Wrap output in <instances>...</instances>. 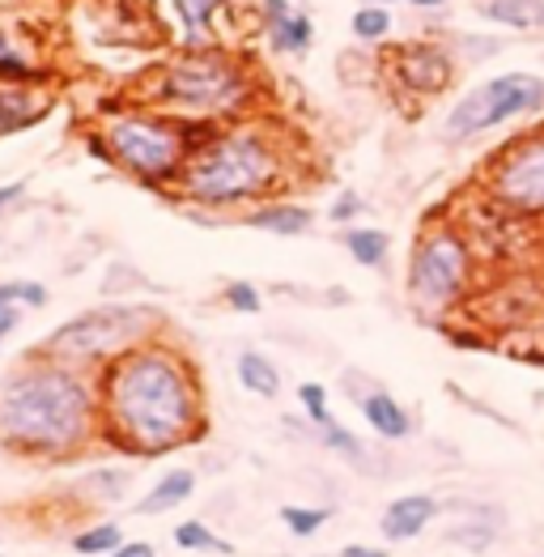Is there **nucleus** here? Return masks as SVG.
<instances>
[{"label": "nucleus", "mask_w": 544, "mask_h": 557, "mask_svg": "<svg viewBox=\"0 0 544 557\" xmlns=\"http://www.w3.org/2000/svg\"><path fill=\"white\" fill-rule=\"evenodd\" d=\"M102 438L98 383L39 345L0 379V451L22 465H73Z\"/></svg>", "instance_id": "obj_2"}, {"label": "nucleus", "mask_w": 544, "mask_h": 557, "mask_svg": "<svg viewBox=\"0 0 544 557\" xmlns=\"http://www.w3.org/2000/svg\"><path fill=\"white\" fill-rule=\"evenodd\" d=\"M544 111V77L536 73H498L481 86H472L468 94H459L452 111H447V124H443V140L463 145V140H477L485 133H494L510 120H523V115H541Z\"/></svg>", "instance_id": "obj_8"}, {"label": "nucleus", "mask_w": 544, "mask_h": 557, "mask_svg": "<svg viewBox=\"0 0 544 557\" xmlns=\"http://www.w3.org/2000/svg\"><path fill=\"white\" fill-rule=\"evenodd\" d=\"M51 115V102L39 98L30 86H0V137L26 133Z\"/></svg>", "instance_id": "obj_16"}, {"label": "nucleus", "mask_w": 544, "mask_h": 557, "mask_svg": "<svg viewBox=\"0 0 544 557\" xmlns=\"http://www.w3.org/2000/svg\"><path fill=\"white\" fill-rule=\"evenodd\" d=\"M0 294H4V298H13L22 311H39V307H47V285H44V281H26V277L0 281Z\"/></svg>", "instance_id": "obj_30"}, {"label": "nucleus", "mask_w": 544, "mask_h": 557, "mask_svg": "<svg viewBox=\"0 0 544 557\" xmlns=\"http://www.w3.org/2000/svg\"><path fill=\"white\" fill-rule=\"evenodd\" d=\"M196 468H171V472H162L158 481H153V490L140 498L133 507V515H166L183 507L191 494H196Z\"/></svg>", "instance_id": "obj_19"}, {"label": "nucleus", "mask_w": 544, "mask_h": 557, "mask_svg": "<svg viewBox=\"0 0 544 557\" xmlns=\"http://www.w3.org/2000/svg\"><path fill=\"white\" fill-rule=\"evenodd\" d=\"M180 17L183 47H213L218 44V17L230 0H171Z\"/></svg>", "instance_id": "obj_17"}, {"label": "nucleus", "mask_w": 544, "mask_h": 557, "mask_svg": "<svg viewBox=\"0 0 544 557\" xmlns=\"http://www.w3.org/2000/svg\"><path fill=\"white\" fill-rule=\"evenodd\" d=\"M222 302H226L234 315H260L264 294H260L251 281H230L226 289H222Z\"/></svg>", "instance_id": "obj_29"}, {"label": "nucleus", "mask_w": 544, "mask_h": 557, "mask_svg": "<svg viewBox=\"0 0 544 557\" xmlns=\"http://www.w3.org/2000/svg\"><path fill=\"white\" fill-rule=\"evenodd\" d=\"M341 557H392L383 545H362V541H354V545H345Z\"/></svg>", "instance_id": "obj_36"}, {"label": "nucleus", "mask_w": 544, "mask_h": 557, "mask_svg": "<svg viewBox=\"0 0 544 557\" xmlns=\"http://www.w3.org/2000/svg\"><path fill=\"white\" fill-rule=\"evenodd\" d=\"M387 69V82L400 94H412V98H438L455 86V55L443 44H400L387 51L383 60Z\"/></svg>", "instance_id": "obj_10"}, {"label": "nucleus", "mask_w": 544, "mask_h": 557, "mask_svg": "<svg viewBox=\"0 0 544 557\" xmlns=\"http://www.w3.org/2000/svg\"><path fill=\"white\" fill-rule=\"evenodd\" d=\"M243 226H251L260 234H276V238H302L316 226V209H307L302 200H285L281 196V200H264V205L247 209Z\"/></svg>", "instance_id": "obj_15"}, {"label": "nucleus", "mask_w": 544, "mask_h": 557, "mask_svg": "<svg viewBox=\"0 0 544 557\" xmlns=\"http://www.w3.org/2000/svg\"><path fill=\"white\" fill-rule=\"evenodd\" d=\"M102 443L136 460H162L209 434L205 383L175 341L153 336L94 374Z\"/></svg>", "instance_id": "obj_1"}, {"label": "nucleus", "mask_w": 544, "mask_h": 557, "mask_svg": "<svg viewBox=\"0 0 544 557\" xmlns=\"http://www.w3.org/2000/svg\"><path fill=\"white\" fill-rule=\"evenodd\" d=\"M128 490H133V472L128 468H94V472L73 481V494L86 503V511L90 507H115V503H124Z\"/></svg>", "instance_id": "obj_20"}, {"label": "nucleus", "mask_w": 544, "mask_h": 557, "mask_svg": "<svg viewBox=\"0 0 544 557\" xmlns=\"http://www.w3.org/2000/svg\"><path fill=\"white\" fill-rule=\"evenodd\" d=\"M234 374H238L243 392H251L260 400H276L281 396V371H276V362H272L269 354H260V349H243L234 358Z\"/></svg>", "instance_id": "obj_21"}, {"label": "nucleus", "mask_w": 544, "mask_h": 557, "mask_svg": "<svg viewBox=\"0 0 544 557\" xmlns=\"http://www.w3.org/2000/svg\"><path fill=\"white\" fill-rule=\"evenodd\" d=\"M298 405H302V418L319 425V421L332 413V405H327V387L316 383V379H307V383H298Z\"/></svg>", "instance_id": "obj_32"}, {"label": "nucleus", "mask_w": 544, "mask_h": 557, "mask_svg": "<svg viewBox=\"0 0 544 557\" xmlns=\"http://www.w3.org/2000/svg\"><path fill=\"white\" fill-rule=\"evenodd\" d=\"M362 213H366V200L358 196V191H349V187H345V191H336V200L327 205V222H332V226H341V231H345V226H358V218H362Z\"/></svg>", "instance_id": "obj_31"}, {"label": "nucleus", "mask_w": 544, "mask_h": 557, "mask_svg": "<svg viewBox=\"0 0 544 557\" xmlns=\"http://www.w3.org/2000/svg\"><path fill=\"white\" fill-rule=\"evenodd\" d=\"M124 541H128V536H124V528H120L115 519H102V523H86V528H77L69 545H73V554L77 557H111Z\"/></svg>", "instance_id": "obj_25"}, {"label": "nucleus", "mask_w": 544, "mask_h": 557, "mask_svg": "<svg viewBox=\"0 0 544 557\" xmlns=\"http://www.w3.org/2000/svg\"><path fill=\"white\" fill-rule=\"evenodd\" d=\"M316 443L323 447V451L341 456L345 465H354L358 472H366V476H379V472H374V456H370V447H366V443L354 434V430H349V425H341V421H336V413H327V418L316 425Z\"/></svg>", "instance_id": "obj_18"}, {"label": "nucleus", "mask_w": 544, "mask_h": 557, "mask_svg": "<svg viewBox=\"0 0 544 557\" xmlns=\"http://www.w3.org/2000/svg\"><path fill=\"white\" fill-rule=\"evenodd\" d=\"M175 545L183 554H213V557H234V545L222 541L205 519H183L175 523Z\"/></svg>", "instance_id": "obj_26"}, {"label": "nucleus", "mask_w": 544, "mask_h": 557, "mask_svg": "<svg viewBox=\"0 0 544 557\" xmlns=\"http://www.w3.org/2000/svg\"><path fill=\"white\" fill-rule=\"evenodd\" d=\"M366 4H392V0H366Z\"/></svg>", "instance_id": "obj_38"}, {"label": "nucleus", "mask_w": 544, "mask_h": 557, "mask_svg": "<svg viewBox=\"0 0 544 557\" xmlns=\"http://www.w3.org/2000/svg\"><path fill=\"white\" fill-rule=\"evenodd\" d=\"M162 311L153 302H98L90 311L64 320L60 327H51L39 349L69 362V367H82V371L98 374L107 362H115L120 354H128L136 345L153 341L162 332Z\"/></svg>", "instance_id": "obj_6"}, {"label": "nucleus", "mask_w": 544, "mask_h": 557, "mask_svg": "<svg viewBox=\"0 0 544 557\" xmlns=\"http://www.w3.org/2000/svg\"><path fill=\"white\" fill-rule=\"evenodd\" d=\"M349 396H354V405L362 409V421L383 438V443H408V438H412L417 421H412V413H408L387 387L366 383L362 392H349Z\"/></svg>", "instance_id": "obj_14"}, {"label": "nucleus", "mask_w": 544, "mask_h": 557, "mask_svg": "<svg viewBox=\"0 0 544 557\" xmlns=\"http://www.w3.org/2000/svg\"><path fill=\"white\" fill-rule=\"evenodd\" d=\"M260 82L256 73L230 51V47H183L175 51L153 77L140 102L171 111V115H187V120H218V124H234V120H251Z\"/></svg>", "instance_id": "obj_4"}, {"label": "nucleus", "mask_w": 544, "mask_h": 557, "mask_svg": "<svg viewBox=\"0 0 544 557\" xmlns=\"http://www.w3.org/2000/svg\"><path fill=\"white\" fill-rule=\"evenodd\" d=\"M405 4H412V9H443L447 0H405Z\"/></svg>", "instance_id": "obj_37"}, {"label": "nucleus", "mask_w": 544, "mask_h": 557, "mask_svg": "<svg viewBox=\"0 0 544 557\" xmlns=\"http://www.w3.org/2000/svg\"><path fill=\"white\" fill-rule=\"evenodd\" d=\"M111 557H158V545L153 541H124Z\"/></svg>", "instance_id": "obj_34"}, {"label": "nucleus", "mask_w": 544, "mask_h": 557, "mask_svg": "<svg viewBox=\"0 0 544 557\" xmlns=\"http://www.w3.org/2000/svg\"><path fill=\"white\" fill-rule=\"evenodd\" d=\"M434 519H443V503L434 494H400V498H392L383 507V515H379V536L392 541V545H408Z\"/></svg>", "instance_id": "obj_13"}, {"label": "nucleus", "mask_w": 544, "mask_h": 557, "mask_svg": "<svg viewBox=\"0 0 544 557\" xmlns=\"http://www.w3.org/2000/svg\"><path fill=\"white\" fill-rule=\"evenodd\" d=\"M0 557H4V554H0Z\"/></svg>", "instance_id": "obj_40"}, {"label": "nucleus", "mask_w": 544, "mask_h": 557, "mask_svg": "<svg viewBox=\"0 0 544 557\" xmlns=\"http://www.w3.org/2000/svg\"><path fill=\"white\" fill-rule=\"evenodd\" d=\"M260 30L276 55H302L316 44L311 17L289 0H260Z\"/></svg>", "instance_id": "obj_12"}, {"label": "nucleus", "mask_w": 544, "mask_h": 557, "mask_svg": "<svg viewBox=\"0 0 544 557\" xmlns=\"http://www.w3.org/2000/svg\"><path fill=\"white\" fill-rule=\"evenodd\" d=\"M17 327H22V307H17L13 298H4V294H0V341H4V336H13Z\"/></svg>", "instance_id": "obj_33"}, {"label": "nucleus", "mask_w": 544, "mask_h": 557, "mask_svg": "<svg viewBox=\"0 0 544 557\" xmlns=\"http://www.w3.org/2000/svg\"><path fill=\"white\" fill-rule=\"evenodd\" d=\"M98 133L111 149V166H120L128 180L149 191H175L183 166L191 158L180 115L158 111L149 102H133V107L111 111Z\"/></svg>", "instance_id": "obj_5"}, {"label": "nucleus", "mask_w": 544, "mask_h": 557, "mask_svg": "<svg viewBox=\"0 0 544 557\" xmlns=\"http://www.w3.org/2000/svg\"><path fill=\"white\" fill-rule=\"evenodd\" d=\"M0 345H4V341H0Z\"/></svg>", "instance_id": "obj_39"}, {"label": "nucleus", "mask_w": 544, "mask_h": 557, "mask_svg": "<svg viewBox=\"0 0 544 557\" xmlns=\"http://www.w3.org/2000/svg\"><path fill=\"white\" fill-rule=\"evenodd\" d=\"M22 196H26V180H17V184H0V218H4V209L17 205Z\"/></svg>", "instance_id": "obj_35"}, {"label": "nucleus", "mask_w": 544, "mask_h": 557, "mask_svg": "<svg viewBox=\"0 0 544 557\" xmlns=\"http://www.w3.org/2000/svg\"><path fill=\"white\" fill-rule=\"evenodd\" d=\"M294 180V153L281 128L264 120H234L183 166L175 196L187 209L238 213L264 200H281Z\"/></svg>", "instance_id": "obj_3"}, {"label": "nucleus", "mask_w": 544, "mask_h": 557, "mask_svg": "<svg viewBox=\"0 0 544 557\" xmlns=\"http://www.w3.org/2000/svg\"><path fill=\"white\" fill-rule=\"evenodd\" d=\"M341 243H345V251H349L362 269H374V273L392 260V234L379 231V226H345V231H341Z\"/></svg>", "instance_id": "obj_22"}, {"label": "nucleus", "mask_w": 544, "mask_h": 557, "mask_svg": "<svg viewBox=\"0 0 544 557\" xmlns=\"http://www.w3.org/2000/svg\"><path fill=\"white\" fill-rule=\"evenodd\" d=\"M47 77H51V73L39 69L22 47L0 30V86H39Z\"/></svg>", "instance_id": "obj_24"}, {"label": "nucleus", "mask_w": 544, "mask_h": 557, "mask_svg": "<svg viewBox=\"0 0 544 557\" xmlns=\"http://www.w3.org/2000/svg\"><path fill=\"white\" fill-rule=\"evenodd\" d=\"M477 281V251L459 226H430L408 256V302L421 315H443L468 298Z\"/></svg>", "instance_id": "obj_7"}, {"label": "nucleus", "mask_w": 544, "mask_h": 557, "mask_svg": "<svg viewBox=\"0 0 544 557\" xmlns=\"http://www.w3.org/2000/svg\"><path fill=\"white\" fill-rule=\"evenodd\" d=\"M485 191L515 218H544V128L502 149L485 171Z\"/></svg>", "instance_id": "obj_9"}, {"label": "nucleus", "mask_w": 544, "mask_h": 557, "mask_svg": "<svg viewBox=\"0 0 544 557\" xmlns=\"http://www.w3.org/2000/svg\"><path fill=\"white\" fill-rule=\"evenodd\" d=\"M481 13L485 22L506 30H528V35L544 30V0H485Z\"/></svg>", "instance_id": "obj_23"}, {"label": "nucleus", "mask_w": 544, "mask_h": 557, "mask_svg": "<svg viewBox=\"0 0 544 557\" xmlns=\"http://www.w3.org/2000/svg\"><path fill=\"white\" fill-rule=\"evenodd\" d=\"M332 515L336 507H294V503H285V507H276V519L289 528V536H298V541H311L316 532H323V523H332Z\"/></svg>", "instance_id": "obj_27"}, {"label": "nucleus", "mask_w": 544, "mask_h": 557, "mask_svg": "<svg viewBox=\"0 0 544 557\" xmlns=\"http://www.w3.org/2000/svg\"><path fill=\"white\" fill-rule=\"evenodd\" d=\"M349 30H354V39H362V44H383V39L392 35V9H387V4H358Z\"/></svg>", "instance_id": "obj_28"}, {"label": "nucleus", "mask_w": 544, "mask_h": 557, "mask_svg": "<svg viewBox=\"0 0 544 557\" xmlns=\"http://www.w3.org/2000/svg\"><path fill=\"white\" fill-rule=\"evenodd\" d=\"M443 515H455V523L443 532V545L452 549H463V554L481 557L498 545L502 528H506V511L502 507H490V503H463V498H452L443 503Z\"/></svg>", "instance_id": "obj_11"}]
</instances>
